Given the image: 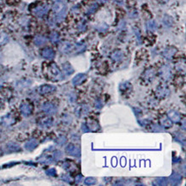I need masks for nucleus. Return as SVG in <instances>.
Segmentation results:
<instances>
[{
	"label": "nucleus",
	"mask_w": 186,
	"mask_h": 186,
	"mask_svg": "<svg viewBox=\"0 0 186 186\" xmlns=\"http://www.w3.org/2000/svg\"><path fill=\"white\" fill-rule=\"evenodd\" d=\"M168 118L170 120L172 121H175V122H178L180 120V115L179 113L176 112L175 111H171L168 113Z\"/></svg>",
	"instance_id": "obj_11"
},
{
	"label": "nucleus",
	"mask_w": 186,
	"mask_h": 186,
	"mask_svg": "<svg viewBox=\"0 0 186 186\" xmlns=\"http://www.w3.org/2000/svg\"><path fill=\"white\" fill-rule=\"evenodd\" d=\"M42 109L44 112H46V113H49V114H52L54 112H56V107H54L53 104L50 103V102H46L43 105Z\"/></svg>",
	"instance_id": "obj_8"
},
{
	"label": "nucleus",
	"mask_w": 186,
	"mask_h": 186,
	"mask_svg": "<svg viewBox=\"0 0 186 186\" xmlns=\"http://www.w3.org/2000/svg\"><path fill=\"white\" fill-rule=\"evenodd\" d=\"M40 93L42 95H47V94H51L56 90V87L51 85H43L40 87Z\"/></svg>",
	"instance_id": "obj_7"
},
{
	"label": "nucleus",
	"mask_w": 186,
	"mask_h": 186,
	"mask_svg": "<svg viewBox=\"0 0 186 186\" xmlns=\"http://www.w3.org/2000/svg\"><path fill=\"white\" fill-rule=\"evenodd\" d=\"M48 77L51 80H60L62 78V74L61 71L59 70L57 64H51L48 66Z\"/></svg>",
	"instance_id": "obj_2"
},
{
	"label": "nucleus",
	"mask_w": 186,
	"mask_h": 186,
	"mask_svg": "<svg viewBox=\"0 0 186 186\" xmlns=\"http://www.w3.org/2000/svg\"><path fill=\"white\" fill-rule=\"evenodd\" d=\"M38 146V141L36 140H31L28 141L26 144H25V148L26 149H28V150H33L36 147Z\"/></svg>",
	"instance_id": "obj_12"
},
{
	"label": "nucleus",
	"mask_w": 186,
	"mask_h": 186,
	"mask_svg": "<svg viewBox=\"0 0 186 186\" xmlns=\"http://www.w3.org/2000/svg\"><path fill=\"white\" fill-rule=\"evenodd\" d=\"M147 26H148V28H149V29H155V22L154 21H149V23L147 24Z\"/></svg>",
	"instance_id": "obj_22"
},
{
	"label": "nucleus",
	"mask_w": 186,
	"mask_h": 186,
	"mask_svg": "<svg viewBox=\"0 0 186 186\" xmlns=\"http://www.w3.org/2000/svg\"><path fill=\"white\" fill-rule=\"evenodd\" d=\"M50 40L51 41L53 42V43H57L59 40V34L57 32H52L50 35Z\"/></svg>",
	"instance_id": "obj_17"
},
{
	"label": "nucleus",
	"mask_w": 186,
	"mask_h": 186,
	"mask_svg": "<svg viewBox=\"0 0 186 186\" xmlns=\"http://www.w3.org/2000/svg\"><path fill=\"white\" fill-rule=\"evenodd\" d=\"M167 1H168V0H159V2H160V3H162V4H165Z\"/></svg>",
	"instance_id": "obj_23"
},
{
	"label": "nucleus",
	"mask_w": 186,
	"mask_h": 186,
	"mask_svg": "<svg viewBox=\"0 0 186 186\" xmlns=\"http://www.w3.org/2000/svg\"><path fill=\"white\" fill-rule=\"evenodd\" d=\"M53 10L54 12L56 13L58 21L64 20V18L66 16V5L62 2H60V1H57L54 4Z\"/></svg>",
	"instance_id": "obj_1"
},
{
	"label": "nucleus",
	"mask_w": 186,
	"mask_h": 186,
	"mask_svg": "<svg viewBox=\"0 0 186 186\" xmlns=\"http://www.w3.org/2000/svg\"><path fill=\"white\" fill-rule=\"evenodd\" d=\"M55 2H57V1H60V0H54Z\"/></svg>",
	"instance_id": "obj_25"
},
{
	"label": "nucleus",
	"mask_w": 186,
	"mask_h": 186,
	"mask_svg": "<svg viewBox=\"0 0 186 186\" xmlns=\"http://www.w3.org/2000/svg\"><path fill=\"white\" fill-rule=\"evenodd\" d=\"M63 67H64V72L67 73L68 75H70L73 72V69H72V67H71V65H70L69 63H65V64L63 65Z\"/></svg>",
	"instance_id": "obj_16"
},
{
	"label": "nucleus",
	"mask_w": 186,
	"mask_h": 186,
	"mask_svg": "<svg viewBox=\"0 0 186 186\" xmlns=\"http://www.w3.org/2000/svg\"><path fill=\"white\" fill-rule=\"evenodd\" d=\"M48 10H49V8L47 5H40L33 9V14L39 17H42L47 14Z\"/></svg>",
	"instance_id": "obj_3"
},
{
	"label": "nucleus",
	"mask_w": 186,
	"mask_h": 186,
	"mask_svg": "<svg viewBox=\"0 0 186 186\" xmlns=\"http://www.w3.org/2000/svg\"><path fill=\"white\" fill-rule=\"evenodd\" d=\"M72 49H73L72 44L68 41L63 42V43L60 44V46H59V50H60V52H63V53H68V52H70Z\"/></svg>",
	"instance_id": "obj_5"
},
{
	"label": "nucleus",
	"mask_w": 186,
	"mask_h": 186,
	"mask_svg": "<svg viewBox=\"0 0 186 186\" xmlns=\"http://www.w3.org/2000/svg\"><path fill=\"white\" fill-rule=\"evenodd\" d=\"M8 41V35L4 32H0V45H3Z\"/></svg>",
	"instance_id": "obj_18"
},
{
	"label": "nucleus",
	"mask_w": 186,
	"mask_h": 186,
	"mask_svg": "<svg viewBox=\"0 0 186 186\" xmlns=\"http://www.w3.org/2000/svg\"><path fill=\"white\" fill-rule=\"evenodd\" d=\"M2 105H3V103H2V101H1V99H0V107H1Z\"/></svg>",
	"instance_id": "obj_24"
},
{
	"label": "nucleus",
	"mask_w": 186,
	"mask_h": 186,
	"mask_svg": "<svg viewBox=\"0 0 186 186\" xmlns=\"http://www.w3.org/2000/svg\"><path fill=\"white\" fill-rule=\"evenodd\" d=\"M52 118H45L41 121V125L43 128H50L52 124Z\"/></svg>",
	"instance_id": "obj_9"
},
{
	"label": "nucleus",
	"mask_w": 186,
	"mask_h": 186,
	"mask_svg": "<svg viewBox=\"0 0 186 186\" xmlns=\"http://www.w3.org/2000/svg\"><path fill=\"white\" fill-rule=\"evenodd\" d=\"M46 41V38H44L43 36H37V37L34 39V43H35L37 46H41L43 44H45Z\"/></svg>",
	"instance_id": "obj_15"
},
{
	"label": "nucleus",
	"mask_w": 186,
	"mask_h": 186,
	"mask_svg": "<svg viewBox=\"0 0 186 186\" xmlns=\"http://www.w3.org/2000/svg\"><path fill=\"white\" fill-rule=\"evenodd\" d=\"M56 173H57V172H56V170L54 169V168H51V169L46 171V174H47V175H50V176H55Z\"/></svg>",
	"instance_id": "obj_21"
},
{
	"label": "nucleus",
	"mask_w": 186,
	"mask_h": 186,
	"mask_svg": "<svg viewBox=\"0 0 186 186\" xmlns=\"http://www.w3.org/2000/svg\"><path fill=\"white\" fill-rule=\"evenodd\" d=\"M176 52V49L173 47H169V48H166L163 52V55L165 56V58H171L174 54Z\"/></svg>",
	"instance_id": "obj_10"
},
{
	"label": "nucleus",
	"mask_w": 186,
	"mask_h": 186,
	"mask_svg": "<svg viewBox=\"0 0 186 186\" xmlns=\"http://www.w3.org/2000/svg\"><path fill=\"white\" fill-rule=\"evenodd\" d=\"M161 124L163 125V126H165V127H168V128H170L171 126H172V121L169 119V118H163L161 121Z\"/></svg>",
	"instance_id": "obj_19"
},
{
	"label": "nucleus",
	"mask_w": 186,
	"mask_h": 186,
	"mask_svg": "<svg viewBox=\"0 0 186 186\" xmlns=\"http://www.w3.org/2000/svg\"><path fill=\"white\" fill-rule=\"evenodd\" d=\"M122 52H119V51H117V52H115L114 53L112 54V58L113 59H115V60H119L120 58H122Z\"/></svg>",
	"instance_id": "obj_20"
},
{
	"label": "nucleus",
	"mask_w": 186,
	"mask_h": 186,
	"mask_svg": "<svg viewBox=\"0 0 186 186\" xmlns=\"http://www.w3.org/2000/svg\"><path fill=\"white\" fill-rule=\"evenodd\" d=\"M66 152L68 153L71 154V155H76V153H78V149H76L74 145L70 144L69 146H67Z\"/></svg>",
	"instance_id": "obj_14"
},
{
	"label": "nucleus",
	"mask_w": 186,
	"mask_h": 186,
	"mask_svg": "<svg viewBox=\"0 0 186 186\" xmlns=\"http://www.w3.org/2000/svg\"><path fill=\"white\" fill-rule=\"evenodd\" d=\"M85 79H86V76H85V75H77V76L73 79V83H74L75 85H78V84H81L83 82H84Z\"/></svg>",
	"instance_id": "obj_13"
},
{
	"label": "nucleus",
	"mask_w": 186,
	"mask_h": 186,
	"mask_svg": "<svg viewBox=\"0 0 186 186\" xmlns=\"http://www.w3.org/2000/svg\"><path fill=\"white\" fill-rule=\"evenodd\" d=\"M41 55L43 58H46V59H52L55 57V52L52 48H45L41 51Z\"/></svg>",
	"instance_id": "obj_6"
},
{
	"label": "nucleus",
	"mask_w": 186,
	"mask_h": 186,
	"mask_svg": "<svg viewBox=\"0 0 186 186\" xmlns=\"http://www.w3.org/2000/svg\"><path fill=\"white\" fill-rule=\"evenodd\" d=\"M21 112L24 116H29L33 112V106L29 102H23L21 105Z\"/></svg>",
	"instance_id": "obj_4"
}]
</instances>
